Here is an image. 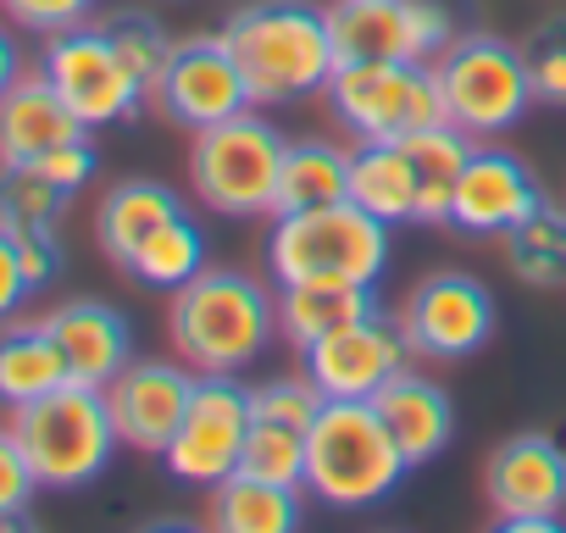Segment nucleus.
Masks as SVG:
<instances>
[{
    "instance_id": "nucleus-1",
    "label": "nucleus",
    "mask_w": 566,
    "mask_h": 533,
    "mask_svg": "<svg viewBox=\"0 0 566 533\" xmlns=\"http://www.w3.org/2000/svg\"><path fill=\"white\" fill-rule=\"evenodd\" d=\"M222 40L239 56L255 106H295L323 95L339 67L334 18L317 0H250L222 23Z\"/></svg>"
},
{
    "instance_id": "nucleus-2",
    "label": "nucleus",
    "mask_w": 566,
    "mask_h": 533,
    "mask_svg": "<svg viewBox=\"0 0 566 533\" xmlns=\"http://www.w3.org/2000/svg\"><path fill=\"white\" fill-rule=\"evenodd\" d=\"M277 334V295L233 266H206L167 306V339L195 373H244Z\"/></svg>"
},
{
    "instance_id": "nucleus-3",
    "label": "nucleus",
    "mask_w": 566,
    "mask_h": 533,
    "mask_svg": "<svg viewBox=\"0 0 566 533\" xmlns=\"http://www.w3.org/2000/svg\"><path fill=\"white\" fill-rule=\"evenodd\" d=\"M411 461L395 445L373 400H323L306 428V494L334 511L384 505L406 483Z\"/></svg>"
},
{
    "instance_id": "nucleus-4",
    "label": "nucleus",
    "mask_w": 566,
    "mask_h": 533,
    "mask_svg": "<svg viewBox=\"0 0 566 533\" xmlns=\"http://www.w3.org/2000/svg\"><path fill=\"white\" fill-rule=\"evenodd\" d=\"M389 222L356 200L312 206V211H272L266 233V273L272 284H378L389 266Z\"/></svg>"
},
{
    "instance_id": "nucleus-5",
    "label": "nucleus",
    "mask_w": 566,
    "mask_h": 533,
    "mask_svg": "<svg viewBox=\"0 0 566 533\" xmlns=\"http://www.w3.org/2000/svg\"><path fill=\"white\" fill-rule=\"evenodd\" d=\"M12 433L23 439L40 489H62V494L90 489L123 445V433L112 422V406H106V389L78 384V378H67L62 389L18 406Z\"/></svg>"
},
{
    "instance_id": "nucleus-6",
    "label": "nucleus",
    "mask_w": 566,
    "mask_h": 533,
    "mask_svg": "<svg viewBox=\"0 0 566 533\" xmlns=\"http://www.w3.org/2000/svg\"><path fill=\"white\" fill-rule=\"evenodd\" d=\"M433 73H439L444 117L478 145L522 128L527 106H538L533 84H527L522 45L505 34H489V29H461L433 56Z\"/></svg>"
},
{
    "instance_id": "nucleus-7",
    "label": "nucleus",
    "mask_w": 566,
    "mask_h": 533,
    "mask_svg": "<svg viewBox=\"0 0 566 533\" xmlns=\"http://www.w3.org/2000/svg\"><path fill=\"white\" fill-rule=\"evenodd\" d=\"M283 150H290V139L261 112H239V117L195 134L189 184H195L200 206L217 217H272Z\"/></svg>"
},
{
    "instance_id": "nucleus-8",
    "label": "nucleus",
    "mask_w": 566,
    "mask_h": 533,
    "mask_svg": "<svg viewBox=\"0 0 566 533\" xmlns=\"http://www.w3.org/2000/svg\"><path fill=\"white\" fill-rule=\"evenodd\" d=\"M323 95L350 139H411L450 123L433 62H339Z\"/></svg>"
},
{
    "instance_id": "nucleus-9",
    "label": "nucleus",
    "mask_w": 566,
    "mask_h": 533,
    "mask_svg": "<svg viewBox=\"0 0 566 533\" xmlns=\"http://www.w3.org/2000/svg\"><path fill=\"white\" fill-rule=\"evenodd\" d=\"M40 73L56 84V95L78 112L84 128L134 123L145 112V101H150V90L128 73V62L117 56V45H112V34L101 23H78V29L45 34Z\"/></svg>"
},
{
    "instance_id": "nucleus-10",
    "label": "nucleus",
    "mask_w": 566,
    "mask_h": 533,
    "mask_svg": "<svg viewBox=\"0 0 566 533\" xmlns=\"http://www.w3.org/2000/svg\"><path fill=\"white\" fill-rule=\"evenodd\" d=\"M244 433H250V389L239 384V373H195L189 411L167 439L161 467L189 489H211L228 472H239Z\"/></svg>"
},
{
    "instance_id": "nucleus-11",
    "label": "nucleus",
    "mask_w": 566,
    "mask_h": 533,
    "mask_svg": "<svg viewBox=\"0 0 566 533\" xmlns=\"http://www.w3.org/2000/svg\"><path fill=\"white\" fill-rule=\"evenodd\" d=\"M328 18L339 62H433L461 34L450 0H339Z\"/></svg>"
},
{
    "instance_id": "nucleus-12",
    "label": "nucleus",
    "mask_w": 566,
    "mask_h": 533,
    "mask_svg": "<svg viewBox=\"0 0 566 533\" xmlns=\"http://www.w3.org/2000/svg\"><path fill=\"white\" fill-rule=\"evenodd\" d=\"M494 295L472 273H428L406 306H400V334L411 356L422 362H467L494 339Z\"/></svg>"
},
{
    "instance_id": "nucleus-13",
    "label": "nucleus",
    "mask_w": 566,
    "mask_h": 533,
    "mask_svg": "<svg viewBox=\"0 0 566 533\" xmlns=\"http://www.w3.org/2000/svg\"><path fill=\"white\" fill-rule=\"evenodd\" d=\"M150 101L161 106L167 123H178L189 134H200L211 123H228V117H239V112L255 106L250 101V84L239 73V56L228 51L222 34H189V40H178L172 56H167V67H161V79H156V90H150Z\"/></svg>"
},
{
    "instance_id": "nucleus-14",
    "label": "nucleus",
    "mask_w": 566,
    "mask_h": 533,
    "mask_svg": "<svg viewBox=\"0 0 566 533\" xmlns=\"http://www.w3.org/2000/svg\"><path fill=\"white\" fill-rule=\"evenodd\" d=\"M306 373L312 384L328 395V400H373L395 373H406L411 362V345L400 334V317H361V323H345L334 328L328 339L306 345Z\"/></svg>"
},
{
    "instance_id": "nucleus-15",
    "label": "nucleus",
    "mask_w": 566,
    "mask_h": 533,
    "mask_svg": "<svg viewBox=\"0 0 566 533\" xmlns=\"http://www.w3.org/2000/svg\"><path fill=\"white\" fill-rule=\"evenodd\" d=\"M549 195L538 189V173L500 150V145H472L461 178H455V200H450V228L467 239H505L527 211H538Z\"/></svg>"
},
{
    "instance_id": "nucleus-16",
    "label": "nucleus",
    "mask_w": 566,
    "mask_h": 533,
    "mask_svg": "<svg viewBox=\"0 0 566 533\" xmlns=\"http://www.w3.org/2000/svg\"><path fill=\"white\" fill-rule=\"evenodd\" d=\"M195 395V367H172V362H128L112 384H106V406L112 422L123 433L128 450L139 456H161L167 439L178 433L184 411Z\"/></svg>"
},
{
    "instance_id": "nucleus-17",
    "label": "nucleus",
    "mask_w": 566,
    "mask_h": 533,
    "mask_svg": "<svg viewBox=\"0 0 566 533\" xmlns=\"http://www.w3.org/2000/svg\"><path fill=\"white\" fill-rule=\"evenodd\" d=\"M483 494L494 516H516V511L566 516V445L544 428H522L500 439L483 461Z\"/></svg>"
},
{
    "instance_id": "nucleus-18",
    "label": "nucleus",
    "mask_w": 566,
    "mask_h": 533,
    "mask_svg": "<svg viewBox=\"0 0 566 533\" xmlns=\"http://www.w3.org/2000/svg\"><path fill=\"white\" fill-rule=\"evenodd\" d=\"M90 128L78 123V112L56 95V84L45 73L18 79L0 95V167H29L45 161L51 150H62L67 139H84Z\"/></svg>"
},
{
    "instance_id": "nucleus-19",
    "label": "nucleus",
    "mask_w": 566,
    "mask_h": 533,
    "mask_svg": "<svg viewBox=\"0 0 566 533\" xmlns=\"http://www.w3.org/2000/svg\"><path fill=\"white\" fill-rule=\"evenodd\" d=\"M45 328L56 334V345H62V356H67V373H73L78 384L106 389V384L134 362V328H128V317H123L112 301L78 295V301L56 306V312L45 317Z\"/></svg>"
},
{
    "instance_id": "nucleus-20",
    "label": "nucleus",
    "mask_w": 566,
    "mask_h": 533,
    "mask_svg": "<svg viewBox=\"0 0 566 533\" xmlns=\"http://www.w3.org/2000/svg\"><path fill=\"white\" fill-rule=\"evenodd\" d=\"M373 406H378V417L389 422V433H395V445L406 450V461L411 467H428V461H439L444 450H450V439H455V400H450V389L439 384V378H428V373H395L378 395H373Z\"/></svg>"
},
{
    "instance_id": "nucleus-21",
    "label": "nucleus",
    "mask_w": 566,
    "mask_h": 533,
    "mask_svg": "<svg viewBox=\"0 0 566 533\" xmlns=\"http://www.w3.org/2000/svg\"><path fill=\"white\" fill-rule=\"evenodd\" d=\"M211 494V527L222 533H295L306 522V489L301 483H272L255 472H228Z\"/></svg>"
},
{
    "instance_id": "nucleus-22",
    "label": "nucleus",
    "mask_w": 566,
    "mask_h": 533,
    "mask_svg": "<svg viewBox=\"0 0 566 533\" xmlns=\"http://www.w3.org/2000/svg\"><path fill=\"white\" fill-rule=\"evenodd\" d=\"M373 312H384L378 306V284H328V279H317V284H277V334L290 339L295 351H306V345L328 339L334 328L361 323Z\"/></svg>"
},
{
    "instance_id": "nucleus-23",
    "label": "nucleus",
    "mask_w": 566,
    "mask_h": 533,
    "mask_svg": "<svg viewBox=\"0 0 566 533\" xmlns=\"http://www.w3.org/2000/svg\"><path fill=\"white\" fill-rule=\"evenodd\" d=\"M350 200L373 217L417 222V167L400 139H356L350 145Z\"/></svg>"
},
{
    "instance_id": "nucleus-24",
    "label": "nucleus",
    "mask_w": 566,
    "mask_h": 533,
    "mask_svg": "<svg viewBox=\"0 0 566 533\" xmlns=\"http://www.w3.org/2000/svg\"><path fill=\"white\" fill-rule=\"evenodd\" d=\"M73 373H67V356L56 345V334L40 323H0V406L18 411L51 389H62Z\"/></svg>"
},
{
    "instance_id": "nucleus-25",
    "label": "nucleus",
    "mask_w": 566,
    "mask_h": 533,
    "mask_svg": "<svg viewBox=\"0 0 566 533\" xmlns=\"http://www.w3.org/2000/svg\"><path fill=\"white\" fill-rule=\"evenodd\" d=\"M184 211V200L167 189V184H156V178H123L117 189H106V200H101V211H95V239H101V250L117 261V266H128V255L167 222V217H178Z\"/></svg>"
},
{
    "instance_id": "nucleus-26",
    "label": "nucleus",
    "mask_w": 566,
    "mask_h": 533,
    "mask_svg": "<svg viewBox=\"0 0 566 533\" xmlns=\"http://www.w3.org/2000/svg\"><path fill=\"white\" fill-rule=\"evenodd\" d=\"M350 200V150L328 139H290L277 167V200L272 211H312Z\"/></svg>"
},
{
    "instance_id": "nucleus-27",
    "label": "nucleus",
    "mask_w": 566,
    "mask_h": 533,
    "mask_svg": "<svg viewBox=\"0 0 566 533\" xmlns=\"http://www.w3.org/2000/svg\"><path fill=\"white\" fill-rule=\"evenodd\" d=\"M411 150V167H417V222L439 228L450 222V200H455V178L472 156L478 139H467L455 123H439V128H422L411 139H400Z\"/></svg>"
},
{
    "instance_id": "nucleus-28",
    "label": "nucleus",
    "mask_w": 566,
    "mask_h": 533,
    "mask_svg": "<svg viewBox=\"0 0 566 533\" xmlns=\"http://www.w3.org/2000/svg\"><path fill=\"white\" fill-rule=\"evenodd\" d=\"M123 273L139 284V290H184L195 273H206V233H200V222L189 217V211H178V217H167L134 255H128V266Z\"/></svg>"
},
{
    "instance_id": "nucleus-29",
    "label": "nucleus",
    "mask_w": 566,
    "mask_h": 533,
    "mask_svg": "<svg viewBox=\"0 0 566 533\" xmlns=\"http://www.w3.org/2000/svg\"><path fill=\"white\" fill-rule=\"evenodd\" d=\"M505 266L533 290H566V206L544 200L505 233Z\"/></svg>"
},
{
    "instance_id": "nucleus-30",
    "label": "nucleus",
    "mask_w": 566,
    "mask_h": 533,
    "mask_svg": "<svg viewBox=\"0 0 566 533\" xmlns=\"http://www.w3.org/2000/svg\"><path fill=\"white\" fill-rule=\"evenodd\" d=\"M67 206H73V195L62 184H51L34 161L29 167H0V222H7L12 233L56 228Z\"/></svg>"
},
{
    "instance_id": "nucleus-31",
    "label": "nucleus",
    "mask_w": 566,
    "mask_h": 533,
    "mask_svg": "<svg viewBox=\"0 0 566 533\" xmlns=\"http://www.w3.org/2000/svg\"><path fill=\"white\" fill-rule=\"evenodd\" d=\"M239 467L255 472V478H272V483H301V489H306V428L250 417Z\"/></svg>"
},
{
    "instance_id": "nucleus-32",
    "label": "nucleus",
    "mask_w": 566,
    "mask_h": 533,
    "mask_svg": "<svg viewBox=\"0 0 566 533\" xmlns=\"http://www.w3.org/2000/svg\"><path fill=\"white\" fill-rule=\"evenodd\" d=\"M106 34H112V45H117V56L128 62V73L145 84V90H156V79H161V67H167V56H172V34H167V23L156 18V12H112L106 23H101Z\"/></svg>"
},
{
    "instance_id": "nucleus-33",
    "label": "nucleus",
    "mask_w": 566,
    "mask_h": 533,
    "mask_svg": "<svg viewBox=\"0 0 566 533\" xmlns=\"http://www.w3.org/2000/svg\"><path fill=\"white\" fill-rule=\"evenodd\" d=\"M522 62H527V84L538 106H566V12L544 18L527 40H522Z\"/></svg>"
},
{
    "instance_id": "nucleus-34",
    "label": "nucleus",
    "mask_w": 566,
    "mask_h": 533,
    "mask_svg": "<svg viewBox=\"0 0 566 533\" xmlns=\"http://www.w3.org/2000/svg\"><path fill=\"white\" fill-rule=\"evenodd\" d=\"M323 389L312 384V373H290V378H266L261 389H250V417L266 422H290V428H312V417L323 411Z\"/></svg>"
},
{
    "instance_id": "nucleus-35",
    "label": "nucleus",
    "mask_w": 566,
    "mask_h": 533,
    "mask_svg": "<svg viewBox=\"0 0 566 533\" xmlns=\"http://www.w3.org/2000/svg\"><path fill=\"white\" fill-rule=\"evenodd\" d=\"M34 494H40V478H34L23 439L12 428H0V527H18L29 516Z\"/></svg>"
},
{
    "instance_id": "nucleus-36",
    "label": "nucleus",
    "mask_w": 566,
    "mask_h": 533,
    "mask_svg": "<svg viewBox=\"0 0 566 533\" xmlns=\"http://www.w3.org/2000/svg\"><path fill=\"white\" fill-rule=\"evenodd\" d=\"M7 7V18L18 29H34V34H62V29H78L90 23V12L101 7V0H0Z\"/></svg>"
},
{
    "instance_id": "nucleus-37",
    "label": "nucleus",
    "mask_w": 566,
    "mask_h": 533,
    "mask_svg": "<svg viewBox=\"0 0 566 533\" xmlns=\"http://www.w3.org/2000/svg\"><path fill=\"white\" fill-rule=\"evenodd\" d=\"M29 295H34V284H29V266H23V244L7 222H0V323L18 317V306Z\"/></svg>"
},
{
    "instance_id": "nucleus-38",
    "label": "nucleus",
    "mask_w": 566,
    "mask_h": 533,
    "mask_svg": "<svg viewBox=\"0 0 566 533\" xmlns=\"http://www.w3.org/2000/svg\"><path fill=\"white\" fill-rule=\"evenodd\" d=\"M34 167H40L51 184H62L67 195H78V189L95 178V167H101V161H95V145H90V134H84V139H67L62 150H51V156H45V161H34Z\"/></svg>"
},
{
    "instance_id": "nucleus-39",
    "label": "nucleus",
    "mask_w": 566,
    "mask_h": 533,
    "mask_svg": "<svg viewBox=\"0 0 566 533\" xmlns=\"http://www.w3.org/2000/svg\"><path fill=\"white\" fill-rule=\"evenodd\" d=\"M18 244H23V266H29V284H34V295H40V290H51V284H56V273H62V261H67V250H62L56 228L18 233Z\"/></svg>"
},
{
    "instance_id": "nucleus-40",
    "label": "nucleus",
    "mask_w": 566,
    "mask_h": 533,
    "mask_svg": "<svg viewBox=\"0 0 566 533\" xmlns=\"http://www.w3.org/2000/svg\"><path fill=\"white\" fill-rule=\"evenodd\" d=\"M494 527H505V533H555V527H566V516H549V511H516V516H494Z\"/></svg>"
},
{
    "instance_id": "nucleus-41",
    "label": "nucleus",
    "mask_w": 566,
    "mask_h": 533,
    "mask_svg": "<svg viewBox=\"0 0 566 533\" xmlns=\"http://www.w3.org/2000/svg\"><path fill=\"white\" fill-rule=\"evenodd\" d=\"M18 79H23V51H18V34L0 23V95H7Z\"/></svg>"
},
{
    "instance_id": "nucleus-42",
    "label": "nucleus",
    "mask_w": 566,
    "mask_h": 533,
    "mask_svg": "<svg viewBox=\"0 0 566 533\" xmlns=\"http://www.w3.org/2000/svg\"><path fill=\"white\" fill-rule=\"evenodd\" d=\"M167 7H178V0H167Z\"/></svg>"
}]
</instances>
